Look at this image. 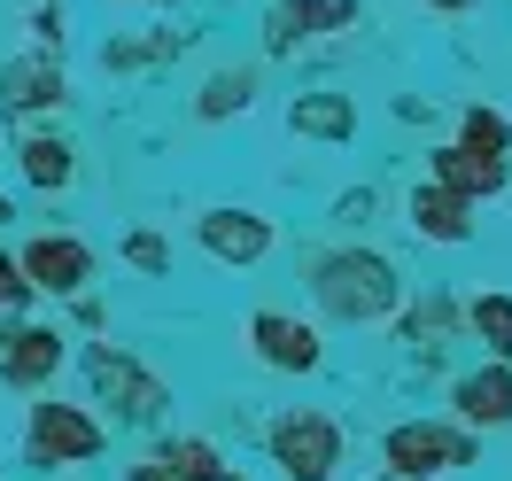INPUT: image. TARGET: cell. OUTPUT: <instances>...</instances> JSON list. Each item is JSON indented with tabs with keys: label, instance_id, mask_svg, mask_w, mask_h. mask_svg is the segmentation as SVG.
<instances>
[{
	"label": "cell",
	"instance_id": "obj_1",
	"mask_svg": "<svg viewBox=\"0 0 512 481\" xmlns=\"http://www.w3.org/2000/svg\"><path fill=\"white\" fill-rule=\"evenodd\" d=\"M319 303L334 319H388L396 311V272H388V257L342 249V257L319 264Z\"/></svg>",
	"mask_w": 512,
	"mask_h": 481
},
{
	"label": "cell",
	"instance_id": "obj_2",
	"mask_svg": "<svg viewBox=\"0 0 512 481\" xmlns=\"http://www.w3.org/2000/svg\"><path fill=\"white\" fill-rule=\"evenodd\" d=\"M381 458H388L396 481H435L450 466H474V435L466 427H435V419H404L381 443Z\"/></svg>",
	"mask_w": 512,
	"mask_h": 481
},
{
	"label": "cell",
	"instance_id": "obj_3",
	"mask_svg": "<svg viewBox=\"0 0 512 481\" xmlns=\"http://www.w3.org/2000/svg\"><path fill=\"white\" fill-rule=\"evenodd\" d=\"M272 458L288 466V481H334L342 435H334V419H319V412H288L272 427Z\"/></svg>",
	"mask_w": 512,
	"mask_h": 481
},
{
	"label": "cell",
	"instance_id": "obj_4",
	"mask_svg": "<svg viewBox=\"0 0 512 481\" xmlns=\"http://www.w3.org/2000/svg\"><path fill=\"white\" fill-rule=\"evenodd\" d=\"M450 404L466 427H512V365H481L450 388Z\"/></svg>",
	"mask_w": 512,
	"mask_h": 481
},
{
	"label": "cell",
	"instance_id": "obj_5",
	"mask_svg": "<svg viewBox=\"0 0 512 481\" xmlns=\"http://www.w3.org/2000/svg\"><path fill=\"white\" fill-rule=\"evenodd\" d=\"M32 450H39V458H94L101 427L86 412H70V404H39V412H32Z\"/></svg>",
	"mask_w": 512,
	"mask_h": 481
},
{
	"label": "cell",
	"instance_id": "obj_6",
	"mask_svg": "<svg viewBox=\"0 0 512 481\" xmlns=\"http://www.w3.org/2000/svg\"><path fill=\"white\" fill-rule=\"evenodd\" d=\"M505 163L497 156H474V148H458V140H450V148H435V187H450L458 194V202H481V194H505Z\"/></svg>",
	"mask_w": 512,
	"mask_h": 481
},
{
	"label": "cell",
	"instance_id": "obj_7",
	"mask_svg": "<svg viewBox=\"0 0 512 481\" xmlns=\"http://www.w3.org/2000/svg\"><path fill=\"white\" fill-rule=\"evenodd\" d=\"M256 350L272 357V365H280V373H311V365H319V334H311V326H295V319H280V311H256Z\"/></svg>",
	"mask_w": 512,
	"mask_h": 481
},
{
	"label": "cell",
	"instance_id": "obj_8",
	"mask_svg": "<svg viewBox=\"0 0 512 481\" xmlns=\"http://www.w3.org/2000/svg\"><path fill=\"white\" fill-rule=\"evenodd\" d=\"M350 16H357V0H280V8H272V47L334 32V24H350Z\"/></svg>",
	"mask_w": 512,
	"mask_h": 481
},
{
	"label": "cell",
	"instance_id": "obj_9",
	"mask_svg": "<svg viewBox=\"0 0 512 481\" xmlns=\"http://www.w3.org/2000/svg\"><path fill=\"white\" fill-rule=\"evenodd\" d=\"M412 225L427 241H466V233H474V202H458L450 187H419L412 194Z\"/></svg>",
	"mask_w": 512,
	"mask_h": 481
},
{
	"label": "cell",
	"instance_id": "obj_10",
	"mask_svg": "<svg viewBox=\"0 0 512 481\" xmlns=\"http://www.w3.org/2000/svg\"><path fill=\"white\" fill-rule=\"evenodd\" d=\"M24 272H32V288L70 295L86 280V249H78V241H32V249H24Z\"/></svg>",
	"mask_w": 512,
	"mask_h": 481
},
{
	"label": "cell",
	"instance_id": "obj_11",
	"mask_svg": "<svg viewBox=\"0 0 512 481\" xmlns=\"http://www.w3.org/2000/svg\"><path fill=\"white\" fill-rule=\"evenodd\" d=\"M55 365H63V342H55V334H47V326H24V334H16V342H8V381H16V388H32V381H47V373H55Z\"/></svg>",
	"mask_w": 512,
	"mask_h": 481
},
{
	"label": "cell",
	"instance_id": "obj_12",
	"mask_svg": "<svg viewBox=\"0 0 512 481\" xmlns=\"http://www.w3.org/2000/svg\"><path fill=\"white\" fill-rule=\"evenodd\" d=\"M202 241H210V249H218V257H264V249H272V225L264 218H233V210H218V218L202 225Z\"/></svg>",
	"mask_w": 512,
	"mask_h": 481
},
{
	"label": "cell",
	"instance_id": "obj_13",
	"mask_svg": "<svg viewBox=\"0 0 512 481\" xmlns=\"http://www.w3.org/2000/svg\"><path fill=\"white\" fill-rule=\"evenodd\" d=\"M466 326L481 334L489 365H512V295H474V303H466Z\"/></svg>",
	"mask_w": 512,
	"mask_h": 481
},
{
	"label": "cell",
	"instance_id": "obj_14",
	"mask_svg": "<svg viewBox=\"0 0 512 481\" xmlns=\"http://www.w3.org/2000/svg\"><path fill=\"white\" fill-rule=\"evenodd\" d=\"M458 148H474V156H497V163H505V148H512V117H505V109H466Z\"/></svg>",
	"mask_w": 512,
	"mask_h": 481
},
{
	"label": "cell",
	"instance_id": "obj_15",
	"mask_svg": "<svg viewBox=\"0 0 512 481\" xmlns=\"http://www.w3.org/2000/svg\"><path fill=\"white\" fill-rule=\"evenodd\" d=\"M8 101H16V109L63 101V70H55V63H16V70H8Z\"/></svg>",
	"mask_w": 512,
	"mask_h": 481
},
{
	"label": "cell",
	"instance_id": "obj_16",
	"mask_svg": "<svg viewBox=\"0 0 512 481\" xmlns=\"http://www.w3.org/2000/svg\"><path fill=\"white\" fill-rule=\"evenodd\" d=\"M163 474H171V481H225L210 443H171V450H163Z\"/></svg>",
	"mask_w": 512,
	"mask_h": 481
},
{
	"label": "cell",
	"instance_id": "obj_17",
	"mask_svg": "<svg viewBox=\"0 0 512 481\" xmlns=\"http://www.w3.org/2000/svg\"><path fill=\"white\" fill-rule=\"evenodd\" d=\"M24 171H32L39 187H63L70 179V148L63 140H24Z\"/></svg>",
	"mask_w": 512,
	"mask_h": 481
},
{
	"label": "cell",
	"instance_id": "obj_18",
	"mask_svg": "<svg viewBox=\"0 0 512 481\" xmlns=\"http://www.w3.org/2000/svg\"><path fill=\"white\" fill-rule=\"evenodd\" d=\"M249 86H256L249 70H225L218 86H210V94H202V117H225V109H233V101H249Z\"/></svg>",
	"mask_w": 512,
	"mask_h": 481
},
{
	"label": "cell",
	"instance_id": "obj_19",
	"mask_svg": "<svg viewBox=\"0 0 512 481\" xmlns=\"http://www.w3.org/2000/svg\"><path fill=\"white\" fill-rule=\"evenodd\" d=\"M295 125H311V132H350V109H342V101H311V109H295Z\"/></svg>",
	"mask_w": 512,
	"mask_h": 481
},
{
	"label": "cell",
	"instance_id": "obj_20",
	"mask_svg": "<svg viewBox=\"0 0 512 481\" xmlns=\"http://www.w3.org/2000/svg\"><path fill=\"white\" fill-rule=\"evenodd\" d=\"M24 288H32V280H16V264L0 257V303H16V295H24Z\"/></svg>",
	"mask_w": 512,
	"mask_h": 481
},
{
	"label": "cell",
	"instance_id": "obj_21",
	"mask_svg": "<svg viewBox=\"0 0 512 481\" xmlns=\"http://www.w3.org/2000/svg\"><path fill=\"white\" fill-rule=\"evenodd\" d=\"M427 8H443V16H458V8H474V0H427Z\"/></svg>",
	"mask_w": 512,
	"mask_h": 481
},
{
	"label": "cell",
	"instance_id": "obj_22",
	"mask_svg": "<svg viewBox=\"0 0 512 481\" xmlns=\"http://www.w3.org/2000/svg\"><path fill=\"white\" fill-rule=\"evenodd\" d=\"M132 481H171V474H163V466H140V474H132Z\"/></svg>",
	"mask_w": 512,
	"mask_h": 481
}]
</instances>
